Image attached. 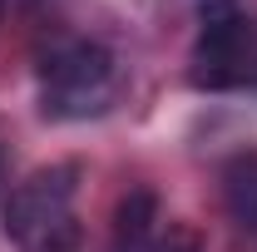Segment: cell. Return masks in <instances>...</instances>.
<instances>
[{"label": "cell", "mask_w": 257, "mask_h": 252, "mask_svg": "<svg viewBox=\"0 0 257 252\" xmlns=\"http://www.w3.org/2000/svg\"><path fill=\"white\" fill-rule=\"evenodd\" d=\"M0 15H5V0H0Z\"/></svg>", "instance_id": "obj_8"}, {"label": "cell", "mask_w": 257, "mask_h": 252, "mask_svg": "<svg viewBox=\"0 0 257 252\" xmlns=\"http://www.w3.org/2000/svg\"><path fill=\"white\" fill-rule=\"evenodd\" d=\"M223 203L242 232H257V154H232L223 163Z\"/></svg>", "instance_id": "obj_5"}, {"label": "cell", "mask_w": 257, "mask_h": 252, "mask_svg": "<svg viewBox=\"0 0 257 252\" xmlns=\"http://www.w3.org/2000/svg\"><path fill=\"white\" fill-rule=\"evenodd\" d=\"M252 79V25L237 0L198 5V45H193V84L198 89H237Z\"/></svg>", "instance_id": "obj_2"}, {"label": "cell", "mask_w": 257, "mask_h": 252, "mask_svg": "<svg viewBox=\"0 0 257 252\" xmlns=\"http://www.w3.org/2000/svg\"><path fill=\"white\" fill-rule=\"evenodd\" d=\"M154 252H198V232L183 227V222H173L159 242H154Z\"/></svg>", "instance_id": "obj_7"}, {"label": "cell", "mask_w": 257, "mask_h": 252, "mask_svg": "<svg viewBox=\"0 0 257 252\" xmlns=\"http://www.w3.org/2000/svg\"><path fill=\"white\" fill-rule=\"evenodd\" d=\"M159 242V198L149 188H134L114 208V247L109 252H154Z\"/></svg>", "instance_id": "obj_4"}, {"label": "cell", "mask_w": 257, "mask_h": 252, "mask_svg": "<svg viewBox=\"0 0 257 252\" xmlns=\"http://www.w3.org/2000/svg\"><path fill=\"white\" fill-rule=\"evenodd\" d=\"M25 252H79V227H74V218L60 222L55 232H45V237H35Z\"/></svg>", "instance_id": "obj_6"}, {"label": "cell", "mask_w": 257, "mask_h": 252, "mask_svg": "<svg viewBox=\"0 0 257 252\" xmlns=\"http://www.w3.org/2000/svg\"><path fill=\"white\" fill-rule=\"evenodd\" d=\"M74 188H79V168H74V163L35 168L30 178L10 193V203H5V232H10L20 247H30L35 237L55 232L60 222H69Z\"/></svg>", "instance_id": "obj_3"}, {"label": "cell", "mask_w": 257, "mask_h": 252, "mask_svg": "<svg viewBox=\"0 0 257 252\" xmlns=\"http://www.w3.org/2000/svg\"><path fill=\"white\" fill-rule=\"evenodd\" d=\"M109 84H114V55L94 40L55 45L40 64V99H45V114H55V119L94 114L109 99Z\"/></svg>", "instance_id": "obj_1"}]
</instances>
